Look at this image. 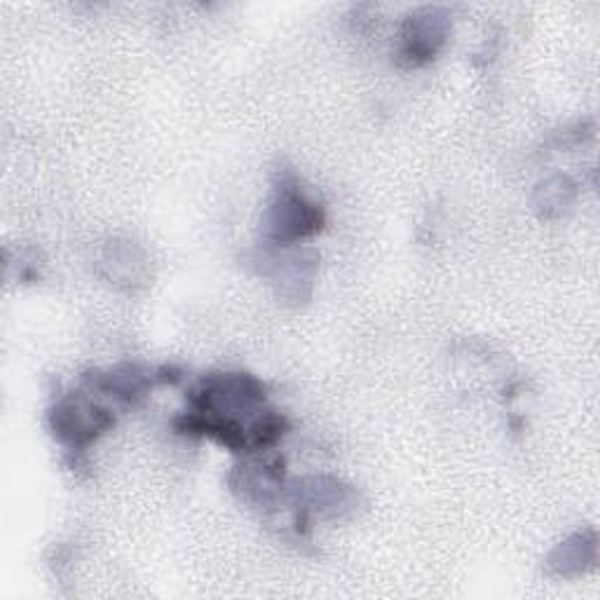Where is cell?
I'll return each instance as SVG.
<instances>
[{"mask_svg":"<svg viewBox=\"0 0 600 600\" xmlns=\"http://www.w3.org/2000/svg\"><path fill=\"white\" fill-rule=\"evenodd\" d=\"M324 223L321 209L310 203L298 188L296 178L282 176L275 188V199L265 214V234L275 244H294L303 238H310Z\"/></svg>","mask_w":600,"mask_h":600,"instance_id":"obj_1","label":"cell"},{"mask_svg":"<svg viewBox=\"0 0 600 600\" xmlns=\"http://www.w3.org/2000/svg\"><path fill=\"white\" fill-rule=\"evenodd\" d=\"M50 425L62 444L80 448L113 425V415L85 396H64L50 413Z\"/></svg>","mask_w":600,"mask_h":600,"instance_id":"obj_2","label":"cell"},{"mask_svg":"<svg viewBox=\"0 0 600 600\" xmlns=\"http://www.w3.org/2000/svg\"><path fill=\"white\" fill-rule=\"evenodd\" d=\"M446 39V20L436 17V12H425L408 22L404 35V57L408 64L417 66L429 62L436 50L441 47Z\"/></svg>","mask_w":600,"mask_h":600,"instance_id":"obj_3","label":"cell"},{"mask_svg":"<svg viewBox=\"0 0 600 600\" xmlns=\"http://www.w3.org/2000/svg\"><path fill=\"white\" fill-rule=\"evenodd\" d=\"M593 558H596V542L593 539L587 542L585 535H575L566 544H560V547L552 554L549 570L560 577L579 575L589 566V563H593Z\"/></svg>","mask_w":600,"mask_h":600,"instance_id":"obj_4","label":"cell"},{"mask_svg":"<svg viewBox=\"0 0 600 600\" xmlns=\"http://www.w3.org/2000/svg\"><path fill=\"white\" fill-rule=\"evenodd\" d=\"M242 481L234 483V488H242V495L249 502H268L275 490L280 488V474L277 465H251L242 467L240 471Z\"/></svg>","mask_w":600,"mask_h":600,"instance_id":"obj_5","label":"cell"},{"mask_svg":"<svg viewBox=\"0 0 600 600\" xmlns=\"http://www.w3.org/2000/svg\"><path fill=\"white\" fill-rule=\"evenodd\" d=\"M303 493H305V502L315 506L321 514L340 516L345 509L352 506V495L338 483L326 486L324 481H315V486L303 488Z\"/></svg>","mask_w":600,"mask_h":600,"instance_id":"obj_6","label":"cell"}]
</instances>
